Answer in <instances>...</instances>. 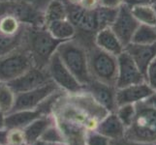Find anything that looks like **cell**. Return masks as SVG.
Segmentation results:
<instances>
[{
    "label": "cell",
    "instance_id": "6da1fadb",
    "mask_svg": "<svg viewBox=\"0 0 156 145\" xmlns=\"http://www.w3.org/2000/svg\"><path fill=\"white\" fill-rule=\"evenodd\" d=\"M109 113L85 90L64 92L56 101L51 116L67 145H84L89 132L97 129Z\"/></svg>",
    "mask_w": 156,
    "mask_h": 145
},
{
    "label": "cell",
    "instance_id": "7a4b0ae2",
    "mask_svg": "<svg viewBox=\"0 0 156 145\" xmlns=\"http://www.w3.org/2000/svg\"><path fill=\"white\" fill-rule=\"evenodd\" d=\"M60 43L50 34L45 25H28L23 46L29 52L34 67L47 69L51 56L56 52Z\"/></svg>",
    "mask_w": 156,
    "mask_h": 145
},
{
    "label": "cell",
    "instance_id": "3957f363",
    "mask_svg": "<svg viewBox=\"0 0 156 145\" xmlns=\"http://www.w3.org/2000/svg\"><path fill=\"white\" fill-rule=\"evenodd\" d=\"M57 55L62 63L78 79L85 85L90 81L87 63V48L76 38L61 42L56 50Z\"/></svg>",
    "mask_w": 156,
    "mask_h": 145
},
{
    "label": "cell",
    "instance_id": "277c9868",
    "mask_svg": "<svg viewBox=\"0 0 156 145\" xmlns=\"http://www.w3.org/2000/svg\"><path fill=\"white\" fill-rule=\"evenodd\" d=\"M135 106V118L126 129L124 137L132 141L156 144V109L144 102H140Z\"/></svg>",
    "mask_w": 156,
    "mask_h": 145
},
{
    "label": "cell",
    "instance_id": "5b68a950",
    "mask_svg": "<svg viewBox=\"0 0 156 145\" xmlns=\"http://www.w3.org/2000/svg\"><path fill=\"white\" fill-rule=\"evenodd\" d=\"M88 72L91 79L115 86L117 79V56L91 46L87 48Z\"/></svg>",
    "mask_w": 156,
    "mask_h": 145
},
{
    "label": "cell",
    "instance_id": "8992f818",
    "mask_svg": "<svg viewBox=\"0 0 156 145\" xmlns=\"http://www.w3.org/2000/svg\"><path fill=\"white\" fill-rule=\"evenodd\" d=\"M32 67L33 61L24 46H20L0 57V82L8 83L18 78Z\"/></svg>",
    "mask_w": 156,
    "mask_h": 145
},
{
    "label": "cell",
    "instance_id": "52a82bcc",
    "mask_svg": "<svg viewBox=\"0 0 156 145\" xmlns=\"http://www.w3.org/2000/svg\"><path fill=\"white\" fill-rule=\"evenodd\" d=\"M3 16H10L31 26L45 25L44 12L20 0H0V17Z\"/></svg>",
    "mask_w": 156,
    "mask_h": 145
},
{
    "label": "cell",
    "instance_id": "ba28073f",
    "mask_svg": "<svg viewBox=\"0 0 156 145\" xmlns=\"http://www.w3.org/2000/svg\"><path fill=\"white\" fill-rule=\"evenodd\" d=\"M47 71L52 81L67 93H77L83 89V85L62 63L56 52L51 56L47 66Z\"/></svg>",
    "mask_w": 156,
    "mask_h": 145
},
{
    "label": "cell",
    "instance_id": "9c48e42d",
    "mask_svg": "<svg viewBox=\"0 0 156 145\" xmlns=\"http://www.w3.org/2000/svg\"><path fill=\"white\" fill-rule=\"evenodd\" d=\"M139 25L140 23L131 12V8L123 4L118 8L116 17L110 27L125 47L132 42V38Z\"/></svg>",
    "mask_w": 156,
    "mask_h": 145
},
{
    "label": "cell",
    "instance_id": "30bf717a",
    "mask_svg": "<svg viewBox=\"0 0 156 145\" xmlns=\"http://www.w3.org/2000/svg\"><path fill=\"white\" fill-rule=\"evenodd\" d=\"M58 89H60V88L51 80V81L42 85V86L37 87L35 89L16 94L15 104L11 112L17 111V110L36 109L37 106H38L48 96L51 95V93H53L55 91Z\"/></svg>",
    "mask_w": 156,
    "mask_h": 145
},
{
    "label": "cell",
    "instance_id": "8fae6325",
    "mask_svg": "<svg viewBox=\"0 0 156 145\" xmlns=\"http://www.w3.org/2000/svg\"><path fill=\"white\" fill-rule=\"evenodd\" d=\"M117 63L118 71L115 83L116 88H123L129 85L146 82L144 74L125 50L117 56Z\"/></svg>",
    "mask_w": 156,
    "mask_h": 145
},
{
    "label": "cell",
    "instance_id": "7c38bea8",
    "mask_svg": "<svg viewBox=\"0 0 156 145\" xmlns=\"http://www.w3.org/2000/svg\"><path fill=\"white\" fill-rule=\"evenodd\" d=\"M50 81H51V79L47 69L32 67L20 77L8 82L7 84L16 94H18L35 89Z\"/></svg>",
    "mask_w": 156,
    "mask_h": 145
},
{
    "label": "cell",
    "instance_id": "4fadbf2b",
    "mask_svg": "<svg viewBox=\"0 0 156 145\" xmlns=\"http://www.w3.org/2000/svg\"><path fill=\"white\" fill-rule=\"evenodd\" d=\"M83 90L92 96L94 100L108 112H115L117 109L115 86L95 79H90L88 83L83 85Z\"/></svg>",
    "mask_w": 156,
    "mask_h": 145
},
{
    "label": "cell",
    "instance_id": "5bb4252c",
    "mask_svg": "<svg viewBox=\"0 0 156 145\" xmlns=\"http://www.w3.org/2000/svg\"><path fill=\"white\" fill-rule=\"evenodd\" d=\"M152 91L147 82L116 88L117 106L122 105H136L140 102H144L152 93Z\"/></svg>",
    "mask_w": 156,
    "mask_h": 145
},
{
    "label": "cell",
    "instance_id": "9a60e30c",
    "mask_svg": "<svg viewBox=\"0 0 156 145\" xmlns=\"http://www.w3.org/2000/svg\"><path fill=\"white\" fill-rule=\"evenodd\" d=\"M124 50L132 57L144 74L149 64L156 58V44L139 45L130 43L125 47Z\"/></svg>",
    "mask_w": 156,
    "mask_h": 145
},
{
    "label": "cell",
    "instance_id": "2e32d148",
    "mask_svg": "<svg viewBox=\"0 0 156 145\" xmlns=\"http://www.w3.org/2000/svg\"><path fill=\"white\" fill-rule=\"evenodd\" d=\"M95 131L110 140H115L124 137L126 129L118 119L115 112H109L100 121Z\"/></svg>",
    "mask_w": 156,
    "mask_h": 145
},
{
    "label": "cell",
    "instance_id": "e0dca14e",
    "mask_svg": "<svg viewBox=\"0 0 156 145\" xmlns=\"http://www.w3.org/2000/svg\"><path fill=\"white\" fill-rule=\"evenodd\" d=\"M94 44L101 50L115 56L119 55L121 52L124 51L125 48L110 26L99 30L96 33L94 38Z\"/></svg>",
    "mask_w": 156,
    "mask_h": 145
},
{
    "label": "cell",
    "instance_id": "ac0fdd59",
    "mask_svg": "<svg viewBox=\"0 0 156 145\" xmlns=\"http://www.w3.org/2000/svg\"><path fill=\"white\" fill-rule=\"evenodd\" d=\"M41 116V113L37 109L17 110L9 112L5 117V128L7 130H13V129L23 130L30 123Z\"/></svg>",
    "mask_w": 156,
    "mask_h": 145
},
{
    "label": "cell",
    "instance_id": "d6986e66",
    "mask_svg": "<svg viewBox=\"0 0 156 145\" xmlns=\"http://www.w3.org/2000/svg\"><path fill=\"white\" fill-rule=\"evenodd\" d=\"M55 123V120L51 115L50 116H41L34 120L28 126L23 129V136L25 141L29 145L33 144L34 142L38 141L41 138L44 132L49 128L51 124Z\"/></svg>",
    "mask_w": 156,
    "mask_h": 145
},
{
    "label": "cell",
    "instance_id": "ffe728a7",
    "mask_svg": "<svg viewBox=\"0 0 156 145\" xmlns=\"http://www.w3.org/2000/svg\"><path fill=\"white\" fill-rule=\"evenodd\" d=\"M45 26L47 30L50 32V34L59 42L71 40L76 36L77 30L68 19L51 21L50 23H47Z\"/></svg>",
    "mask_w": 156,
    "mask_h": 145
},
{
    "label": "cell",
    "instance_id": "44dd1931",
    "mask_svg": "<svg viewBox=\"0 0 156 145\" xmlns=\"http://www.w3.org/2000/svg\"><path fill=\"white\" fill-rule=\"evenodd\" d=\"M67 19L66 4L62 0H51L44 11L45 25L51 21Z\"/></svg>",
    "mask_w": 156,
    "mask_h": 145
},
{
    "label": "cell",
    "instance_id": "7402d4cb",
    "mask_svg": "<svg viewBox=\"0 0 156 145\" xmlns=\"http://www.w3.org/2000/svg\"><path fill=\"white\" fill-rule=\"evenodd\" d=\"M131 12L140 24L156 26V14L152 4L131 7Z\"/></svg>",
    "mask_w": 156,
    "mask_h": 145
},
{
    "label": "cell",
    "instance_id": "603a6c76",
    "mask_svg": "<svg viewBox=\"0 0 156 145\" xmlns=\"http://www.w3.org/2000/svg\"><path fill=\"white\" fill-rule=\"evenodd\" d=\"M131 43L139 45L156 44V27L147 24H140Z\"/></svg>",
    "mask_w": 156,
    "mask_h": 145
},
{
    "label": "cell",
    "instance_id": "cb8c5ba5",
    "mask_svg": "<svg viewBox=\"0 0 156 145\" xmlns=\"http://www.w3.org/2000/svg\"><path fill=\"white\" fill-rule=\"evenodd\" d=\"M27 24L21 23L20 20L10 16L0 17V34L14 36L21 33Z\"/></svg>",
    "mask_w": 156,
    "mask_h": 145
},
{
    "label": "cell",
    "instance_id": "d4e9b609",
    "mask_svg": "<svg viewBox=\"0 0 156 145\" xmlns=\"http://www.w3.org/2000/svg\"><path fill=\"white\" fill-rule=\"evenodd\" d=\"M16 93L7 83L0 82V110L5 114L11 112L15 104Z\"/></svg>",
    "mask_w": 156,
    "mask_h": 145
},
{
    "label": "cell",
    "instance_id": "484cf974",
    "mask_svg": "<svg viewBox=\"0 0 156 145\" xmlns=\"http://www.w3.org/2000/svg\"><path fill=\"white\" fill-rule=\"evenodd\" d=\"M115 114L117 115L118 119L121 121L123 126L127 129L130 126L133 121L134 118L136 115V106L135 105H122L117 106V109L115 110Z\"/></svg>",
    "mask_w": 156,
    "mask_h": 145
},
{
    "label": "cell",
    "instance_id": "4316f807",
    "mask_svg": "<svg viewBox=\"0 0 156 145\" xmlns=\"http://www.w3.org/2000/svg\"><path fill=\"white\" fill-rule=\"evenodd\" d=\"M65 91H63L62 89H58L55 91L53 93L49 95L47 98L42 102V103L37 106V110H38L42 116H50L52 113V109L55 106L56 101Z\"/></svg>",
    "mask_w": 156,
    "mask_h": 145
},
{
    "label": "cell",
    "instance_id": "83f0119b",
    "mask_svg": "<svg viewBox=\"0 0 156 145\" xmlns=\"http://www.w3.org/2000/svg\"><path fill=\"white\" fill-rule=\"evenodd\" d=\"M40 140L44 141L47 144L51 143H65V139L59 128L56 126L55 122L51 124L42 135Z\"/></svg>",
    "mask_w": 156,
    "mask_h": 145
},
{
    "label": "cell",
    "instance_id": "f1b7e54d",
    "mask_svg": "<svg viewBox=\"0 0 156 145\" xmlns=\"http://www.w3.org/2000/svg\"><path fill=\"white\" fill-rule=\"evenodd\" d=\"M111 140L106 136L100 135L96 131L89 132L87 136L85 145H110Z\"/></svg>",
    "mask_w": 156,
    "mask_h": 145
},
{
    "label": "cell",
    "instance_id": "f546056e",
    "mask_svg": "<svg viewBox=\"0 0 156 145\" xmlns=\"http://www.w3.org/2000/svg\"><path fill=\"white\" fill-rule=\"evenodd\" d=\"M144 78L148 86L153 91H156V58L148 65L144 73Z\"/></svg>",
    "mask_w": 156,
    "mask_h": 145
},
{
    "label": "cell",
    "instance_id": "4dcf8cb0",
    "mask_svg": "<svg viewBox=\"0 0 156 145\" xmlns=\"http://www.w3.org/2000/svg\"><path fill=\"white\" fill-rule=\"evenodd\" d=\"M23 142H26L23 130L20 129L8 130V145H16Z\"/></svg>",
    "mask_w": 156,
    "mask_h": 145
},
{
    "label": "cell",
    "instance_id": "1f68e13d",
    "mask_svg": "<svg viewBox=\"0 0 156 145\" xmlns=\"http://www.w3.org/2000/svg\"><path fill=\"white\" fill-rule=\"evenodd\" d=\"M123 4L124 0H99V5L101 7L110 9H118Z\"/></svg>",
    "mask_w": 156,
    "mask_h": 145
},
{
    "label": "cell",
    "instance_id": "d6a6232c",
    "mask_svg": "<svg viewBox=\"0 0 156 145\" xmlns=\"http://www.w3.org/2000/svg\"><path fill=\"white\" fill-rule=\"evenodd\" d=\"M110 145H155V144H147V143H142L137 141H132L126 139L125 137L120 139H115V140H111Z\"/></svg>",
    "mask_w": 156,
    "mask_h": 145
},
{
    "label": "cell",
    "instance_id": "836d02e7",
    "mask_svg": "<svg viewBox=\"0 0 156 145\" xmlns=\"http://www.w3.org/2000/svg\"><path fill=\"white\" fill-rule=\"evenodd\" d=\"M20 1H23V2L33 5V6H35L36 8H38L39 10L44 12L47 5L50 3L51 0H20Z\"/></svg>",
    "mask_w": 156,
    "mask_h": 145
},
{
    "label": "cell",
    "instance_id": "e575fe53",
    "mask_svg": "<svg viewBox=\"0 0 156 145\" xmlns=\"http://www.w3.org/2000/svg\"><path fill=\"white\" fill-rule=\"evenodd\" d=\"M79 6L87 10H92L98 8L100 5H99V0H80Z\"/></svg>",
    "mask_w": 156,
    "mask_h": 145
},
{
    "label": "cell",
    "instance_id": "d590c367",
    "mask_svg": "<svg viewBox=\"0 0 156 145\" xmlns=\"http://www.w3.org/2000/svg\"><path fill=\"white\" fill-rule=\"evenodd\" d=\"M124 4L129 7H135L139 5H148L152 4V0H124Z\"/></svg>",
    "mask_w": 156,
    "mask_h": 145
},
{
    "label": "cell",
    "instance_id": "8d00e7d4",
    "mask_svg": "<svg viewBox=\"0 0 156 145\" xmlns=\"http://www.w3.org/2000/svg\"><path fill=\"white\" fill-rule=\"evenodd\" d=\"M144 102L147 105H148L150 106L154 107V109H156V91H152V93L150 94Z\"/></svg>",
    "mask_w": 156,
    "mask_h": 145
},
{
    "label": "cell",
    "instance_id": "74e56055",
    "mask_svg": "<svg viewBox=\"0 0 156 145\" xmlns=\"http://www.w3.org/2000/svg\"><path fill=\"white\" fill-rule=\"evenodd\" d=\"M0 145H8V130H0Z\"/></svg>",
    "mask_w": 156,
    "mask_h": 145
},
{
    "label": "cell",
    "instance_id": "f35d334b",
    "mask_svg": "<svg viewBox=\"0 0 156 145\" xmlns=\"http://www.w3.org/2000/svg\"><path fill=\"white\" fill-rule=\"evenodd\" d=\"M5 117H6V114L3 111L0 110V130L6 129L5 128Z\"/></svg>",
    "mask_w": 156,
    "mask_h": 145
},
{
    "label": "cell",
    "instance_id": "ab89813d",
    "mask_svg": "<svg viewBox=\"0 0 156 145\" xmlns=\"http://www.w3.org/2000/svg\"><path fill=\"white\" fill-rule=\"evenodd\" d=\"M31 145H47V143H45L44 141H42V140H39L38 141H36V142H34L33 144H31Z\"/></svg>",
    "mask_w": 156,
    "mask_h": 145
},
{
    "label": "cell",
    "instance_id": "60d3db41",
    "mask_svg": "<svg viewBox=\"0 0 156 145\" xmlns=\"http://www.w3.org/2000/svg\"><path fill=\"white\" fill-rule=\"evenodd\" d=\"M47 145H67L66 143H51V144H47Z\"/></svg>",
    "mask_w": 156,
    "mask_h": 145
},
{
    "label": "cell",
    "instance_id": "b9f144b4",
    "mask_svg": "<svg viewBox=\"0 0 156 145\" xmlns=\"http://www.w3.org/2000/svg\"><path fill=\"white\" fill-rule=\"evenodd\" d=\"M152 7H153L154 11H155V14H156V1H154V2L152 3ZM155 27H156V26H155Z\"/></svg>",
    "mask_w": 156,
    "mask_h": 145
},
{
    "label": "cell",
    "instance_id": "7bdbcfd3",
    "mask_svg": "<svg viewBox=\"0 0 156 145\" xmlns=\"http://www.w3.org/2000/svg\"><path fill=\"white\" fill-rule=\"evenodd\" d=\"M16 145H29L27 142H23V143H20V144H16Z\"/></svg>",
    "mask_w": 156,
    "mask_h": 145
},
{
    "label": "cell",
    "instance_id": "ee69618b",
    "mask_svg": "<svg viewBox=\"0 0 156 145\" xmlns=\"http://www.w3.org/2000/svg\"><path fill=\"white\" fill-rule=\"evenodd\" d=\"M84 145H85V144H84Z\"/></svg>",
    "mask_w": 156,
    "mask_h": 145
},
{
    "label": "cell",
    "instance_id": "f6af8a7d",
    "mask_svg": "<svg viewBox=\"0 0 156 145\" xmlns=\"http://www.w3.org/2000/svg\"><path fill=\"white\" fill-rule=\"evenodd\" d=\"M155 145H156V144H155Z\"/></svg>",
    "mask_w": 156,
    "mask_h": 145
}]
</instances>
